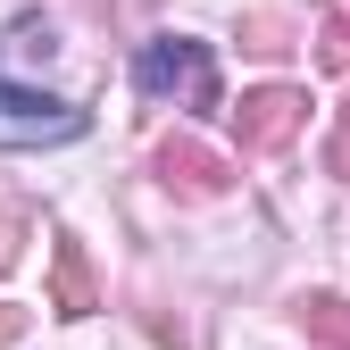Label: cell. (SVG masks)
Listing matches in <instances>:
<instances>
[{
  "instance_id": "cell-2",
  "label": "cell",
  "mask_w": 350,
  "mask_h": 350,
  "mask_svg": "<svg viewBox=\"0 0 350 350\" xmlns=\"http://www.w3.org/2000/svg\"><path fill=\"white\" fill-rule=\"evenodd\" d=\"M134 83H142V100L150 109H217V59H208V42L192 33H159L134 51Z\"/></svg>"
},
{
  "instance_id": "cell-5",
  "label": "cell",
  "mask_w": 350,
  "mask_h": 350,
  "mask_svg": "<svg viewBox=\"0 0 350 350\" xmlns=\"http://www.w3.org/2000/svg\"><path fill=\"white\" fill-rule=\"evenodd\" d=\"M51 309H59V317H92V309H100L92 258H83V242H67V234H59V258H51Z\"/></svg>"
},
{
  "instance_id": "cell-10",
  "label": "cell",
  "mask_w": 350,
  "mask_h": 350,
  "mask_svg": "<svg viewBox=\"0 0 350 350\" xmlns=\"http://www.w3.org/2000/svg\"><path fill=\"white\" fill-rule=\"evenodd\" d=\"M342 142H350V100H342Z\"/></svg>"
},
{
  "instance_id": "cell-6",
  "label": "cell",
  "mask_w": 350,
  "mask_h": 350,
  "mask_svg": "<svg viewBox=\"0 0 350 350\" xmlns=\"http://www.w3.org/2000/svg\"><path fill=\"white\" fill-rule=\"evenodd\" d=\"M300 334H309V342H325V350H350V300L309 292V300H300Z\"/></svg>"
},
{
  "instance_id": "cell-4",
  "label": "cell",
  "mask_w": 350,
  "mask_h": 350,
  "mask_svg": "<svg viewBox=\"0 0 350 350\" xmlns=\"http://www.w3.org/2000/svg\"><path fill=\"white\" fill-rule=\"evenodd\" d=\"M150 167H159V184H167V192H184V200H217V192L234 184V167L217 159L208 142H192V134L159 142V159H150Z\"/></svg>"
},
{
  "instance_id": "cell-1",
  "label": "cell",
  "mask_w": 350,
  "mask_h": 350,
  "mask_svg": "<svg viewBox=\"0 0 350 350\" xmlns=\"http://www.w3.org/2000/svg\"><path fill=\"white\" fill-rule=\"evenodd\" d=\"M51 59H59V33L42 9L0 25V142H75L83 134V100L17 83V67H51Z\"/></svg>"
},
{
  "instance_id": "cell-8",
  "label": "cell",
  "mask_w": 350,
  "mask_h": 350,
  "mask_svg": "<svg viewBox=\"0 0 350 350\" xmlns=\"http://www.w3.org/2000/svg\"><path fill=\"white\" fill-rule=\"evenodd\" d=\"M317 59H325V67H350V17H342V9L317 25Z\"/></svg>"
},
{
  "instance_id": "cell-7",
  "label": "cell",
  "mask_w": 350,
  "mask_h": 350,
  "mask_svg": "<svg viewBox=\"0 0 350 350\" xmlns=\"http://www.w3.org/2000/svg\"><path fill=\"white\" fill-rule=\"evenodd\" d=\"M25 226H33V217H25L17 200H0V275L17 267V250H25Z\"/></svg>"
},
{
  "instance_id": "cell-3",
  "label": "cell",
  "mask_w": 350,
  "mask_h": 350,
  "mask_svg": "<svg viewBox=\"0 0 350 350\" xmlns=\"http://www.w3.org/2000/svg\"><path fill=\"white\" fill-rule=\"evenodd\" d=\"M300 125H309V92H292V83H258V92H242V109H234L242 150H284Z\"/></svg>"
},
{
  "instance_id": "cell-9",
  "label": "cell",
  "mask_w": 350,
  "mask_h": 350,
  "mask_svg": "<svg viewBox=\"0 0 350 350\" xmlns=\"http://www.w3.org/2000/svg\"><path fill=\"white\" fill-rule=\"evenodd\" d=\"M17 334H25V309H9V300H0V350H9Z\"/></svg>"
}]
</instances>
